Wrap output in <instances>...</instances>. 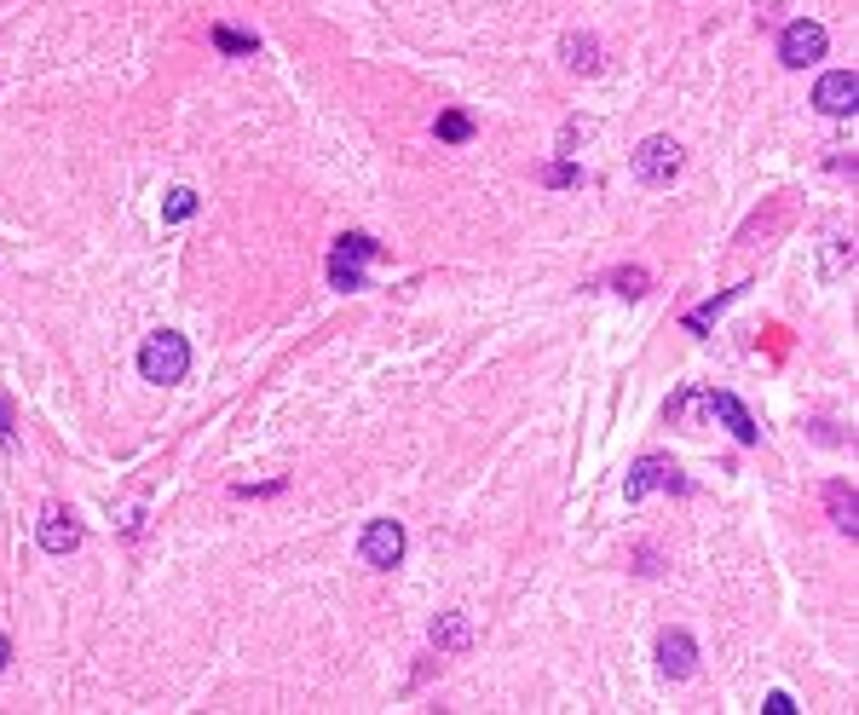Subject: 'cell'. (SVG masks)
Segmentation results:
<instances>
[{
	"label": "cell",
	"mask_w": 859,
	"mask_h": 715,
	"mask_svg": "<svg viewBox=\"0 0 859 715\" xmlns=\"http://www.w3.org/2000/svg\"><path fill=\"white\" fill-rule=\"evenodd\" d=\"M191 370V341L173 335V329H157V335H144L139 346V375L157 381V387H173V381H185Z\"/></svg>",
	"instance_id": "6da1fadb"
},
{
	"label": "cell",
	"mask_w": 859,
	"mask_h": 715,
	"mask_svg": "<svg viewBox=\"0 0 859 715\" xmlns=\"http://www.w3.org/2000/svg\"><path fill=\"white\" fill-rule=\"evenodd\" d=\"M382 254V243L375 237H364V232H346V237H335V254H330V289H341V295H358L364 289V266Z\"/></svg>",
	"instance_id": "7a4b0ae2"
},
{
	"label": "cell",
	"mask_w": 859,
	"mask_h": 715,
	"mask_svg": "<svg viewBox=\"0 0 859 715\" xmlns=\"http://www.w3.org/2000/svg\"><path fill=\"white\" fill-rule=\"evenodd\" d=\"M680 162H687V150H680L669 134H652L635 150V179H641V185H669V179L680 173Z\"/></svg>",
	"instance_id": "3957f363"
},
{
	"label": "cell",
	"mask_w": 859,
	"mask_h": 715,
	"mask_svg": "<svg viewBox=\"0 0 859 715\" xmlns=\"http://www.w3.org/2000/svg\"><path fill=\"white\" fill-rule=\"evenodd\" d=\"M825 46H830L825 23L796 18V23H785V35H779V58H785L791 70H807V64H819V58H825Z\"/></svg>",
	"instance_id": "277c9868"
},
{
	"label": "cell",
	"mask_w": 859,
	"mask_h": 715,
	"mask_svg": "<svg viewBox=\"0 0 859 715\" xmlns=\"http://www.w3.org/2000/svg\"><path fill=\"white\" fill-rule=\"evenodd\" d=\"M358 554H364V566L393 572L398 559H404V525L398 520H369L364 536H358Z\"/></svg>",
	"instance_id": "5b68a950"
},
{
	"label": "cell",
	"mask_w": 859,
	"mask_h": 715,
	"mask_svg": "<svg viewBox=\"0 0 859 715\" xmlns=\"http://www.w3.org/2000/svg\"><path fill=\"white\" fill-rule=\"evenodd\" d=\"M35 536H41L46 554H75V548H82V520H75V508L46 502L41 520H35Z\"/></svg>",
	"instance_id": "8992f818"
},
{
	"label": "cell",
	"mask_w": 859,
	"mask_h": 715,
	"mask_svg": "<svg viewBox=\"0 0 859 715\" xmlns=\"http://www.w3.org/2000/svg\"><path fill=\"white\" fill-rule=\"evenodd\" d=\"M652 491H687V479H680V468L664 462V456H641L635 473L623 479V497L641 502V497H652Z\"/></svg>",
	"instance_id": "52a82bcc"
},
{
	"label": "cell",
	"mask_w": 859,
	"mask_h": 715,
	"mask_svg": "<svg viewBox=\"0 0 859 715\" xmlns=\"http://www.w3.org/2000/svg\"><path fill=\"white\" fill-rule=\"evenodd\" d=\"M814 110L819 116H853L859 110V75L853 70H830L814 87Z\"/></svg>",
	"instance_id": "ba28073f"
},
{
	"label": "cell",
	"mask_w": 859,
	"mask_h": 715,
	"mask_svg": "<svg viewBox=\"0 0 859 715\" xmlns=\"http://www.w3.org/2000/svg\"><path fill=\"white\" fill-rule=\"evenodd\" d=\"M658 670L669 675V681H687L692 670H698V641L687 629H664L658 634Z\"/></svg>",
	"instance_id": "9c48e42d"
},
{
	"label": "cell",
	"mask_w": 859,
	"mask_h": 715,
	"mask_svg": "<svg viewBox=\"0 0 859 715\" xmlns=\"http://www.w3.org/2000/svg\"><path fill=\"white\" fill-rule=\"evenodd\" d=\"M710 410L727 421V433H732V439H739V445H755V439H762V427H755V416H750V410H744V404L732 398V393H710Z\"/></svg>",
	"instance_id": "30bf717a"
},
{
	"label": "cell",
	"mask_w": 859,
	"mask_h": 715,
	"mask_svg": "<svg viewBox=\"0 0 859 715\" xmlns=\"http://www.w3.org/2000/svg\"><path fill=\"white\" fill-rule=\"evenodd\" d=\"M825 508H830V525H837L842 536H859V497H853L848 479L825 484Z\"/></svg>",
	"instance_id": "8fae6325"
},
{
	"label": "cell",
	"mask_w": 859,
	"mask_h": 715,
	"mask_svg": "<svg viewBox=\"0 0 859 715\" xmlns=\"http://www.w3.org/2000/svg\"><path fill=\"white\" fill-rule=\"evenodd\" d=\"M433 647L439 652H468L473 647V623L462 618V611H439V618H433Z\"/></svg>",
	"instance_id": "7c38bea8"
},
{
	"label": "cell",
	"mask_w": 859,
	"mask_h": 715,
	"mask_svg": "<svg viewBox=\"0 0 859 715\" xmlns=\"http://www.w3.org/2000/svg\"><path fill=\"white\" fill-rule=\"evenodd\" d=\"M560 53H566V64H571L577 75H594V70H600V41H594L589 30H571V35L560 41Z\"/></svg>",
	"instance_id": "4fadbf2b"
},
{
	"label": "cell",
	"mask_w": 859,
	"mask_h": 715,
	"mask_svg": "<svg viewBox=\"0 0 859 715\" xmlns=\"http://www.w3.org/2000/svg\"><path fill=\"white\" fill-rule=\"evenodd\" d=\"M732 300H739V289H727V295H716V300H704L698 312H687V329H692V335H704V329H710V323H716V318L727 312Z\"/></svg>",
	"instance_id": "5bb4252c"
},
{
	"label": "cell",
	"mask_w": 859,
	"mask_h": 715,
	"mask_svg": "<svg viewBox=\"0 0 859 715\" xmlns=\"http://www.w3.org/2000/svg\"><path fill=\"white\" fill-rule=\"evenodd\" d=\"M214 46H219V53H232V58H255V53H260V41H255V35H243V30H225V23L214 30Z\"/></svg>",
	"instance_id": "9a60e30c"
},
{
	"label": "cell",
	"mask_w": 859,
	"mask_h": 715,
	"mask_svg": "<svg viewBox=\"0 0 859 715\" xmlns=\"http://www.w3.org/2000/svg\"><path fill=\"white\" fill-rule=\"evenodd\" d=\"M612 289H618L623 300H641V295L652 289V271H646V266H623V271L612 277Z\"/></svg>",
	"instance_id": "2e32d148"
},
{
	"label": "cell",
	"mask_w": 859,
	"mask_h": 715,
	"mask_svg": "<svg viewBox=\"0 0 859 715\" xmlns=\"http://www.w3.org/2000/svg\"><path fill=\"white\" fill-rule=\"evenodd\" d=\"M439 139H444V145H468V139H473V116L444 110V116H439Z\"/></svg>",
	"instance_id": "e0dca14e"
},
{
	"label": "cell",
	"mask_w": 859,
	"mask_h": 715,
	"mask_svg": "<svg viewBox=\"0 0 859 715\" xmlns=\"http://www.w3.org/2000/svg\"><path fill=\"white\" fill-rule=\"evenodd\" d=\"M162 214H168V220H191V214H196V191H185V185H180V191H168Z\"/></svg>",
	"instance_id": "ac0fdd59"
},
{
	"label": "cell",
	"mask_w": 859,
	"mask_h": 715,
	"mask_svg": "<svg viewBox=\"0 0 859 715\" xmlns=\"http://www.w3.org/2000/svg\"><path fill=\"white\" fill-rule=\"evenodd\" d=\"M12 439H18V410H12V398L0 393V450H12Z\"/></svg>",
	"instance_id": "d6986e66"
},
{
	"label": "cell",
	"mask_w": 859,
	"mask_h": 715,
	"mask_svg": "<svg viewBox=\"0 0 859 715\" xmlns=\"http://www.w3.org/2000/svg\"><path fill=\"white\" fill-rule=\"evenodd\" d=\"M762 709H767V715H796V698H791V693H767Z\"/></svg>",
	"instance_id": "ffe728a7"
},
{
	"label": "cell",
	"mask_w": 859,
	"mask_h": 715,
	"mask_svg": "<svg viewBox=\"0 0 859 715\" xmlns=\"http://www.w3.org/2000/svg\"><path fill=\"white\" fill-rule=\"evenodd\" d=\"M277 491H283V479H271V484H243L237 497H277Z\"/></svg>",
	"instance_id": "44dd1931"
},
{
	"label": "cell",
	"mask_w": 859,
	"mask_h": 715,
	"mask_svg": "<svg viewBox=\"0 0 859 715\" xmlns=\"http://www.w3.org/2000/svg\"><path fill=\"white\" fill-rule=\"evenodd\" d=\"M548 185H577V168H566V162L548 168Z\"/></svg>",
	"instance_id": "7402d4cb"
},
{
	"label": "cell",
	"mask_w": 859,
	"mask_h": 715,
	"mask_svg": "<svg viewBox=\"0 0 859 715\" xmlns=\"http://www.w3.org/2000/svg\"><path fill=\"white\" fill-rule=\"evenodd\" d=\"M7 658H12V641H7V634H0V670H7Z\"/></svg>",
	"instance_id": "603a6c76"
}]
</instances>
